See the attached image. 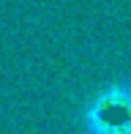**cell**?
I'll list each match as a JSON object with an SVG mask.
<instances>
[{"label":"cell","mask_w":131,"mask_h":134,"mask_svg":"<svg viewBox=\"0 0 131 134\" xmlns=\"http://www.w3.org/2000/svg\"><path fill=\"white\" fill-rule=\"evenodd\" d=\"M82 134H131V77L109 82L85 101Z\"/></svg>","instance_id":"6da1fadb"}]
</instances>
